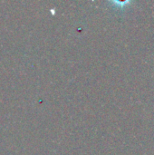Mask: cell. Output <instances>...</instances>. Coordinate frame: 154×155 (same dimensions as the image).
Masks as SVG:
<instances>
[{"label": "cell", "mask_w": 154, "mask_h": 155, "mask_svg": "<svg viewBox=\"0 0 154 155\" xmlns=\"http://www.w3.org/2000/svg\"><path fill=\"white\" fill-rule=\"evenodd\" d=\"M110 5H112L113 8H115L116 10H122L123 11L125 8L129 7V5L132 4V2L130 1H125V2H120V1H111L108 2Z\"/></svg>", "instance_id": "cell-1"}]
</instances>
